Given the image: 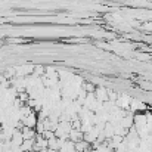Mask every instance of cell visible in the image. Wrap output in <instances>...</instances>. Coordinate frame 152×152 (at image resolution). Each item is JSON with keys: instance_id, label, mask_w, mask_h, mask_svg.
Returning <instances> with one entry per match:
<instances>
[]
</instances>
